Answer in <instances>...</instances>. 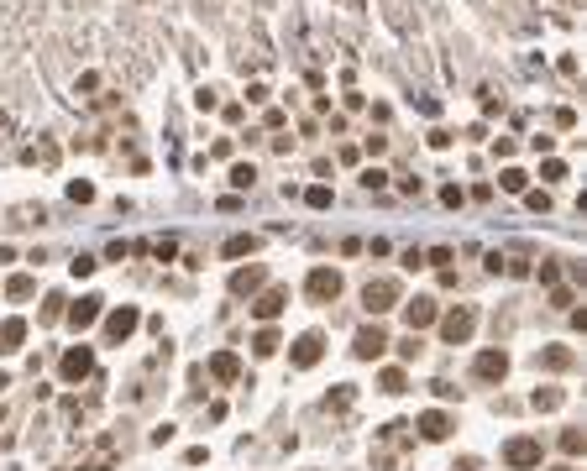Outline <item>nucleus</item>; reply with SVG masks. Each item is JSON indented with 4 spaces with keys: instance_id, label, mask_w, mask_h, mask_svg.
I'll use <instances>...</instances> for the list:
<instances>
[{
    "instance_id": "1",
    "label": "nucleus",
    "mask_w": 587,
    "mask_h": 471,
    "mask_svg": "<svg viewBox=\"0 0 587 471\" xmlns=\"http://www.w3.org/2000/svg\"><path fill=\"white\" fill-rule=\"evenodd\" d=\"M398 293H404V288H398V278H372L367 288H362L367 314H372V319H378V314H388V309L398 304Z\"/></svg>"
},
{
    "instance_id": "2",
    "label": "nucleus",
    "mask_w": 587,
    "mask_h": 471,
    "mask_svg": "<svg viewBox=\"0 0 587 471\" xmlns=\"http://www.w3.org/2000/svg\"><path fill=\"white\" fill-rule=\"evenodd\" d=\"M472 325H477V314L466 304H457L451 314H440V341H446V346H466V341H472Z\"/></svg>"
},
{
    "instance_id": "3",
    "label": "nucleus",
    "mask_w": 587,
    "mask_h": 471,
    "mask_svg": "<svg viewBox=\"0 0 587 471\" xmlns=\"http://www.w3.org/2000/svg\"><path fill=\"white\" fill-rule=\"evenodd\" d=\"M503 466H514V471L540 466V440H535V435H514L509 446H503Z\"/></svg>"
},
{
    "instance_id": "4",
    "label": "nucleus",
    "mask_w": 587,
    "mask_h": 471,
    "mask_svg": "<svg viewBox=\"0 0 587 471\" xmlns=\"http://www.w3.org/2000/svg\"><path fill=\"white\" fill-rule=\"evenodd\" d=\"M304 293H310L315 304H330L341 293V273H336V267H315V273L304 278Z\"/></svg>"
},
{
    "instance_id": "5",
    "label": "nucleus",
    "mask_w": 587,
    "mask_h": 471,
    "mask_svg": "<svg viewBox=\"0 0 587 471\" xmlns=\"http://www.w3.org/2000/svg\"><path fill=\"white\" fill-rule=\"evenodd\" d=\"M89 372H95V351H89V346L63 351V361H58V377H63V382H84Z\"/></svg>"
},
{
    "instance_id": "6",
    "label": "nucleus",
    "mask_w": 587,
    "mask_h": 471,
    "mask_svg": "<svg viewBox=\"0 0 587 471\" xmlns=\"http://www.w3.org/2000/svg\"><path fill=\"white\" fill-rule=\"evenodd\" d=\"M284 304H289V288H284V283H273V288H262L257 299H252V319H262V325H268V319L284 314Z\"/></svg>"
},
{
    "instance_id": "7",
    "label": "nucleus",
    "mask_w": 587,
    "mask_h": 471,
    "mask_svg": "<svg viewBox=\"0 0 587 471\" xmlns=\"http://www.w3.org/2000/svg\"><path fill=\"white\" fill-rule=\"evenodd\" d=\"M137 325H142V314H137L131 304L111 309V314H105V341H111V346H121V341H126V335L137 330Z\"/></svg>"
},
{
    "instance_id": "8",
    "label": "nucleus",
    "mask_w": 587,
    "mask_h": 471,
    "mask_svg": "<svg viewBox=\"0 0 587 471\" xmlns=\"http://www.w3.org/2000/svg\"><path fill=\"white\" fill-rule=\"evenodd\" d=\"M320 356H325V335H320V330H304L299 335V341H294V351H289V361H294V367H315V361Z\"/></svg>"
},
{
    "instance_id": "9",
    "label": "nucleus",
    "mask_w": 587,
    "mask_h": 471,
    "mask_svg": "<svg viewBox=\"0 0 587 471\" xmlns=\"http://www.w3.org/2000/svg\"><path fill=\"white\" fill-rule=\"evenodd\" d=\"M383 351H388V335H383L378 325H362V330H357V341H352V356H357V361H378Z\"/></svg>"
},
{
    "instance_id": "10",
    "label": "nucleus",
    "mask_w": 587,
    "mask_h": 471,
    "mask_svg": "<svg viewBox=\"0 0 587 471\" xmlns=\"http://www.w3.org/2000/svg\"><path fill=\"white\" fill-rule=\"evenodd\" d=\"M472 377H477V382H503V377H509V356H503V351H477Z\"/></svg>"
},
{
    "instance_id": "11",
    "label": "nucleus",
    "mask_w": 587,
    "mask_h": 471,
    "mask_svg": "<svg viewBox=\"0 0 587 471\" xmlns=\"http://www.w3.org/2000/svg\"><path fill=\"white\" fill-rule=\"evenodd\" d=\"M262 283H268V267H262V262L236 267V273H231V293H247V299H252V293H257Z\"/></svg>"
},
{
    "instance_id": "12",
    "label": "nucleus",
    "mask_w": 587,
    "mask_h": 471,
    "mask_svg": "<svg viewBox=\"0 0 587 471\" xmlns=\"http://www.w3.org/2000/svg\"><path fill=\"white\" fill-rule=\"evenodd\" d=\"M100 304H105L100 293H84V299H79V304L69 309V325H74V330H89V325L100 319Z\"/></svg>"
},
{
    "instance_id": "13",
    "label": "nucleus",
    "mask_w": 587,
    "mask_h": 471,
    "mask_svg": "<svg viewBox=\"0 0 587 471\" xmlns=\"http://www.w3.org/2000/svg\"><path fill=\"white\" fill-rule=\"evenodd\" d=\"M451 429H457V424H451L446 409H425V414H420V435H425V440H446Z\"/></svg>"
},
{
    "instance_id": "14",
    "label": "nucleus",
    "mask_w": 587,
    "mask_h": 471,
    "mask_svg": "<svg viewBox=\"0 0 587 471\" xmlns=\"http://www.w3.org/2000/svg\"><path fill=\"white\" fill-rule=\"evenodd\" d=\"M210 377H216V382H236V377H242V356H236V351H216V356H210Z\"/></svg>"
},
{
    "instance_id": "15",
    "label": "nucleus",
    "mask_w": 587,
    "mask_h": 471,
    "mask_svg": "<svg viewBox=\"0 0 587 471\" xmlns=\"http://www.w3.org/2000/svg\"><path fill=\"white\" fill-rule=\"evenodd\" d=\"M404 319H409V330H425V325H435V299H415V304H404Z\"/></svg>"
},
{
    "instance_id": "16",
    "label": "nucleus",
    "mask_w": 587,
    "mask_h": 471,
    "mask_svg": "<svg viewBox=\"0 0 587 471\" xmlns=\"http://www.w3.org/2000/svg\"><path fill=\"white\" fill-rule=\"evenodd\" d=\"M540 367H545V372H566V367H577V351H571V346H545V351H540Z\"/></svg>"
},
{
    "instance_id": "17",
    "label": "nucleus",
    "mask_w": 587,
    "mask_h": 471,
    "mask_svg": "<svg viewBox=\"0 0 587 471\" xmlns=\"http://www.w3.org/2000/svg\"><path fill=\"white\" fill-rule=\"evenodd\" d=\"M21 341H26V319L16 314V319H6V325H0V356L21 351Z\"/></svg>"
},
{
    "instance_id": "18",
    "label": "nucleus",
    "mask_w": 587,
    "mask_h": 471,
    "mask_svg": "<svg viewBox=\"0 0 587 471\" xmlns=\"http://www.w3.org/2000/svg\"><path fill=\"white\" fill-rule=\"evenodd\" d=\"M561 387H535V398H530V409H535V414H551V409H561Z\"/></svg>"
},
{
    "instance_id": "19",
    "label": "nucleus",
    "mask_w": 587,
    "mask_h": 471,
    "mask_svg": "<svg viewBox=\"0 0 587 471\" xmlns=\"http://www.w3.org/2000/svg\"><path fill=\"white\" fill-rule=\"evenodd\" d=\"M378 387H383V393H409V377H404V367H388V372L378 377Z\"/></svg>"
},
{
    "instance_id": "20",
    "label": "nucleus",
    "mask_w": 587,
    "mask_h": 471,
    "mask_svg": "<svg viewBox=\"0 0 587 471\" xmlns=\"http://www.w3.org/2000/svg\"><path fill=\"white\" fill-rule=\"evenodd\" d=\"M278 346H284V341H278V330H273V325H262V330H257V341H252V351H257V356H273Z\"/></svg>"
},
{
    "instance_id": "21",
    "label": "nucleus",
    "mask_w": 587,
    "mask_h": 471,
    "mask_svg": "<svg viewBox=\"0 0 587 471\" xmlns=\"http://www.w3.org/2000/svg\"><path fill=\"white\" fill-rule=\"evenodd\" d=\"M257 251V236H231L225 241V257H252Z\"/></svg>"
},
{
    "instance_id": "22",
    "label": "nucleus",
    "mask_w": 587,
    "mask_h": 471,
    "mask_svg": "<svg viewBox=\"0 0 587 471\" xmlns=\"http://www.w3.org/2000/svg\"><path fill=\"white\" fill-rule=\"evenodd\" d=\"M498 188H503V194H525V173H519V168H503V173H498Z\"/></svg>"
},
{
    "instance_id": "23",
    "label": "nucleus",
    "mask_w": 587,
    "mask_h": 471,
    "mask_svg": "<svg viewBox=\"0 0 587 471\" xmlns=\"http://www.w3.org/2000/svg\"><path fill=\"white\" fill-rule=\"evenodd\" d=\"M6 293H11V299H32V293H37V283L26 278V273H16V278L6 283Z\"/></svg>"
},
{
    "instance_id": "24",
    "label": "nucleus",
    "mask_w": 587,
    "mask_h": 471,
    "mask_svg": "<svg viewBox=\"0 0 587 471\" xmlns=\"http://www.w3.org/2000/svg\"><path fill=\"white\" fill-rule=\"evenodd\" d=\"M304 205H310V210H330V188H325V183L304 188Z\"/></svg>"
},
{
    "instance_id": "25",
    "label": "nucleus",
    "mask_w": 587,
    "mask_h": 471,
    "mask_svg": "<svg viewBox=\"0 0 587 471\" xmlns=\"http://www.w3.org/2000/svg\"><path fill=\"white\" fill-rule=\"evenodd\" d=\"M582 446H587L582 429H561V450H566V455H582Z\"/></svg>"
},
{
    "instance_id": "26",
    "label": "nucleus",
    "mask_w": 587,
    "mask_h": 471,
    "mask_svg": "<svg viewBox=\"0 0 587 471\" xmlns=\"http://www.w3.org/2000/svg\"><path fill=\"white\" fill-rule=\"evenodd\" d=\"M231 183H236V188H252V183H257V168H252V163H236V168H231Z\"/></svg>"
},
{
    "instance_id": "27",
    "label": "nucleus",
    "mask_w": 587,
    "mask_h": 471,
    "mask_svg": "<svg viewBox=\"0 0 587 471\" xmlns=\"http://www.w3.org/2000/svg\"><path fill=\"white\" fill-rule=\"evenodd\" d=\"M525 205L535 210V215H545V210H551V194H545V188H530V194H525Z\"/></svg>"
},
{
    "instance_id": "28",
    "label": "nucleus",
    "mask_w": 587,
    "mask_h": 471,
    "mask_svg": "<svg viewBox=\"0 0 587 471\" xmlns=\"http://www.w3.org/2000/svg\"><path fill=\"white\" fill-rule=\"evenodd\" d=\"M398 356H404V361H415V356H420V335H415V330L398 341Z\"/></svg>"
},
{
    "instance_id": "29",
    "label": "nucleus",
    "mask_w": 587,
    "mask_h": 471,
    "mask_svg": "<svg viewBox=\"0 0 587 471\" xmlns=\"http://www.w3.org/2000/svg\"><path fill=\"white\" fill-rule=\"evenodd\" d=\"M69 199H74V205H89V199H95V188H89V183H69Z\"/></svg>"
},
{
    "instance_id": "30",
    "label": "nucleus",
    "mask_w": 587,
    "mask_h": 471,
    "mask_svg": "<svg viewBox=\"0 0 587 471\" xmlns=\"http://www.w3.org/2000/svg\"><path fill=\"white\" fill-rule=\"evenodd\" d=\"M352 398H357V393H352V382H341L336 393H330V403H336V409H352Z\"/></svg>"
},
{
    "instance_id": "31",
    "label": "nucleus",
    "mask_w": 587,
    "mask_h": 471,
    "mask_svg": "<svg viewBox=\"0 0 587 471\" xmlns=\"http://www.w3.org/2000/svg\"><path fill=\"white\" fill-rule=\"evenodd\" d=\"M58 314H63V299H58V293H47V304H43V319L52 325V319H58Z\"/></svg>"
},
{
    "instance_id": "32",
    "label": "nucleus",
    "mask_w": 587,
    "mask_h": 471,
    "mask_svg": "<svg viewBox=\"0 0 587 471\" xmlns=\"http://www.w3.org/2000/svg\"><path fill=\"white\" fill-rule=\"evenodd\" d=\"M383 183H388V173H383V168H367L362 173V188H383Z\"/></svg>"
},
{
    "instance_id": "33",
    "label": "nucleus",
    "mask_w": 587,
    "mask_h": 471,
    "mask_svg": "<svg viewBox=\"0 0 587 471\" xmlns=\"http://www.w3.org/2000/svg\"><path fill=\"white\" fill-rule=\"evenodd\" d=\"M540 283H545V288H556V283H561V267L545 262V267H540Z\"/></svg>"
},
{
    "instance_id": "34",
    "label": "nucleus",
    "mask_w": 587,
    "mask_h": 471,
    "mask_svg": "<svg viewBox=\"0 0 587 471\" xmlns=\"http://www.w3.org/2000/svg\"><path fill=\"white\" fill-rule=\"evenodd\" d=\"M69 267H74V278H89V273H95V257H74Z\"/></svg>"
},
{
    "instance_id": "35",
    "label": "nucleus",
    "mask_w": 587,
    "mask_h": 471,
    "mask_svg": "<svg viewBox=\"0 0 587 471\" xmlns=\"http://www.w3.org/2000/svg\"><path fill=\"white\" fill-rule=\"evenodd\" d=\"M551 304L556 309H571V288H551Z\"/></svg>"
},
{
    "instance_id": "36",
    "label": "nucleus",
    "mask_w": 587,
    "mask_h": 471,
    "mask_svg": "<svg viewBox=\"0 0 587 471\" xmlns=\"http://www.w3.org/2000/svg\"><path fill=\"white\" fill-rule=\"evenodd\" d=\"M556 471H571V466H556Z\"/></svg>"
}]
</instances>
